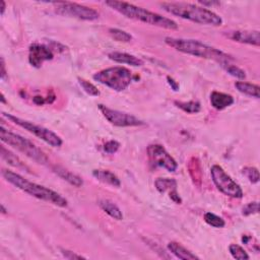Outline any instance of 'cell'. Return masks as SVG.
<instances>
[{"label":"cell","instance_id":"6da1fadb","mask_svg":"<svg viewBox=\"0 0 260 260\" xmlns=\"http://www.w3.org/2000/svg\"><path fill=\"white\" fill-rule=\"evenodd\" d=\"M160 5L168 14L196 23L213 27H220L222 24V19L219 15L196 4L186 2H162Z\"/></svg>","mask_w":260,"mask_h":260},{"label":"cell","instance_id":"7a4b0ae2","mask_svg":"<svg viewBox=\"0 0 260 260\" xmlns=\"http://www.w3.org/2000/svg\"><path fill=\"white\" fill-rule=\"evenodd\" d=\"M105 3L106 5L110 6L112 9L118 11L119 14L128 19L140 20L141 22L167 30H178V24L175 20L158 15L156 12L144 9L142 7L136 6L128 2L115 1V0H110V1H106Z\"/></svg>","mask_w":260,"mask_h":260},{"label":"cell","instance_id":"3957f363","mask_svg":"<svg viewBox=\"0 0 260 260\" xmlns=\"http://www.w3.org/2000/svg\"><path fill=\"white\" fill-rule=\"evenodd\" d=\"M165 43L168 46L174 48L175 50L179 52L200 58L215 60L220 64H222L225 62H231V61L234 60L232 56L220 51V49L204 44L203 42H200L198 40L167 37V38H165Z\"/></svg>","mask_w":260,"mask_h":260},{"label":"cell","instance_id":"277c9868","mask_svg":"<svg viewBox=\"0 0 260 260\" xmlns=\"http://www.w3.org/2000/svg\"><path fill=\"white\" fill-rule=\"evenodd\" d=\"M1 174H2V177L8 183L12 184L20 190L30 194L31 196L38 198V200L50 202L59 207H66L68 204L65 198L62 195L57 193L56 191L24 179L22 176H20V174H17V173L15 172L3 169Z\"/></svg>","mask_w":260,"mask_h":260},{"label":"cell","instance_id":"5b68a950","mask_svg":"<svg viewBox=\"0 0 260 260\" xmlns=\"http://www.w3.org/2000/svg\"><path fill=\"white\" fill-rule=\"evenodd\" d=\"M0 139H1L2 142L17 148L18 151L26 155L37 163L46 164L48 162V158L41 148L34 144L31 140L5 129L3 126L0 128Z\"/></svg>","mask_w":260,"mask_h":260},{"label":"cell","instance_id":"8992f818","mask_svg":"<svg viewBox=\"0 0 260 260\" xmlns=\"http://www.w3.org/2000/svg\"><path fill=\"white\" fill-rule=\"evenodd\" d=\"M94 80L116 92L126 90L132 81L131 71L123 66L103 69L94 74Z\"/></svg>","mask_w":260,"mask_h":260},{"label":"cell","instance_id":"52a82bcc","mask_svg":"<svg viewBox=\"0 0 260 260\" xmlns=\"http://www.w3.org/2000/svg\"><path fill=\"white\" fill-rule=\"evenodd\" d=\"M2 114L5 118H7V120L14 123V124L33 133L35 136L42 140L43 141H45L49 145H51L53 147H60L61 145H62V143H63L62 140H61L60 136L57 135L55 132L49 130L43 126L34 124V123H32L28 120H23L21 118H19V117L14 116L11 114H8V113H2Z\"/></svg>","mask_w":260,"mask_h":260},{"label":"cell","instance_id":"ba28073f","mask_svg":"<svg viewBox=\"0 0 260 260\" xmlns=\"http://www.w3.org/2000/svg\"><path fill=\"white\" fill-rule=\"evenodd\" d=\"M212 179L216 185V187L227 196L233 198H242L244 193L239 184L235 182L226 171L219 165H215L210 169Z\"/></svg>","mask_w":260,"mask_h":260},{"label":"cell","instance_id":"9c48e42d","mask_svg":"<svg viewBox=\"0 0 260 260\" xmlns=\"http://www.w3.org/2000/svg\"><path fill=\"white\" fill-rule=\"evenodd\" d=\"M57 14L82 20H96L100 17L99 12L89 6L73 2H52Z\"/></svg>","mask_w":260,"mask_h":260},{"label":"cell","instance_id":"30bf717a","mask_svg":"<svg viewBox=\"0 0 260 260\" xmlns=\"http://www.w3.org/2000/svg\"><path fill=\"white\" fill-rule=\"evenodd\" d=\"M99 109L102 112L103 116L111 123V124L118 127H135L144 125V122L138 117H135L131 114L121 112L118 110L110 109L102 104L98 105Z\"/></svg>","mask_w":260,"mask_h":260},{"label":"cell","instance_id":"8fae6325","mask_svg":"<svg viewBox=\"0 0 260 260\" xmlns=\"http://www.w3.org/2000/svg\"><path fill=\"white\" fill-rule=\"evenodd\" d=\"M147 157L150 162L157 166L164 168L169 172H175L178 168V164L167 151L160 144H151L147 147Z\"/></svg>","mask_w":260,"mask_h":260},{"label":"cell","instance_id":"7c38bea8","mask_svg":"<svg viewBox=\"0 0 260 260\" xmlns=\"http://www.w3.org/2000/svg\"><path fill=\"white\" fill-rule=\"evenodd\" d=\"M54 53L50 47L42 44H33L29 49V61L34 67H41L45 61L52 60Z\"/></svg>","mask_w":260,"mask_h":260},{"label":"cell","instance_id":"4fadbf2b","mask_svg":"<svg viewBox=\"0 0 260 260\" xmlns=\"http://www.w3.org/2000/svg\"><path fill=\"white\" fill-rule=\"evenodd\" d=\"M225 36L228 39L242 43V44H248V45H253V46H259L260 45V33L259 31H243V30H238V31H230L226 32Z\"/></svg>","mask_w":260,"mask_h":260},{"label":"cell","instance_id":"5bb4252c","mask_svg":"<svg viewBox=\"0 0 260 260\" xmlns=\"http://www.w3.org/2000/svg\"><path fill=\"white\" fill-rule=\"evenodd\" d=\"M234 98L231 95L220 93V92H213L210 95V104L219 111L225 110L226 108L232 106L234 104Z\"/></svg>","mask_w":260,"mask_h":260},{"label":"cell","instance_id":"9a60e30c","mask_svg":"<svg viewBox=\"0 0 260 260\" xmlns=\"http://www.w3.org/2000/svg\"><path fill=\"white\" fill-rule=\"evenodd\" d=\"M108 57L113 60L114 62L121 63V64H128L131 66H141L143 65V61L136 57L134 55L128 54V53H123V52H112L109 53Z\"/></svg>","mask_w":260,"mask_h":260},{"label":"cell","instance_id":"2e32d148","mask_svg":"<svg viewBox=\"0 0 260 260\" xmlns=\"http://www.w3.org/2000/svg\"><path fill=\"white\" fill-rule=\"evenodd\" d=\"M93 176L105 184H109L111 186L114 187H120L121 182L120 179L108 170H94L93 171Z\"/></svg>","mask_w":260,"mask_h":260},{"label":"cell","instance_id":"e0dca14e","mask_svg":"<svg viewBox=\"0 0 260 260\" xmlns=\"http://www.w3.org/2000/svg\"><path fill=\"white\" fill-rule=\"evenodd\" d=\"M168 249L172 254H174L177 258L183 260H193V259H200V257L196 256L187 248H185L184 246L177 242H170L168 244Z\"/></svg>","mask_w":260,"mask_h":260},{"label":"cell","instance_id":"ac0fdd59","mask_svg":"<svg viewBox=\"0 0 260 260\" xmlns=\"http://www.w3.org/2000/svg\"><path fill=\"white\" fill-rule=\"evenodd\" d=\"M53 170L60 178H62L63 180L67 181L69 184L73 185V186L81 187L83 185L82 179L80 176L73 174V173H71L70 171H67L64 168H61V167H54Z\"/></svg>","mask_w":260,"mask_h":260},{"label":"cell","instance_id":"d6986e66","mask_svg":"<svg viewBox=\"0 0 260 260\" xmlns=\"http://www.w3.org/2000/svg\"><path fill=\"white\" fill-rule=\"evenodd\" d=\"M99 205H100V207L111 218H113L114 220H123L122 212L113 201H111L109 200H101L99 201Z\"/></svg>","mask_w":260,"mask_h":260},{"label":"cell","instance_id":"ffe728a7","mask_svg":"<svg viewBox=\"0 0 260 260\" xmlns=\"http://www.w3.org/2000/svg\"><path fill=\"white\" fill-rule=\"evenodd\" d=\"M235 86H236V89L246 95V96H249V97H252V98H255V99H259V91H260V88L259 85L257 84H253V83H250V82H245V81H237L236 83H235Z\"/></svg>","mask_w":260,"mask_h":260},{"label":"cell","instance_id":"44dd1931","mask_svg":"<svg viewBox=\"0 0 260 260\" xmlns=\"http://www.w3.org/2000/svg\"><path fill=\"white\" fill-rule=\"evenodd\" d=\"M155 185H156L158 191L160 193L169 192V194H170L173 191L177 190V182L174 179L158 178L155 182Z\"/></svg>","mask_w":260,"mask_h":260},{"label":"cell","instance_id":"7402d4cb","mask_svg":"<svg viewBox=\"0 0 260 260\" xmlns=\"http://www.w3.org/2000/svg\"><path fill=\"white\" fill-rule=\"evenodd\" d=\"M0 152H1V158L5 160L8 165L15 167V168H18V169H28L27 166L21 162L19 157H17L11 152L6 150L3 145L0 147Z\"/></svg>","mask_w":260,"mask_h":260},{"label":"cell","instance_id":"603a6c76","mask_svg":"<svg viewBox=\"0 0 260 260\" xmlns=\"http://www.w3.org/2000/svg\"><path fill=\"white\" fill-rule=\"evenodd\" d=\"M174 104L179 109L183 110L184 112H186L188 114H196L198 112H200V110H201V105L198 101H189V102L175 101Z\"/></svg>","mask_w":260,"mask_h":260},{"label":"cell","instance_id":"cb8c5ba5","mask_svg":"<svg viewBox=\"0 0 260 260\" xmlns=\"http://www.w3.org/2000/svg\"><path fill=\"white\" fill-rule=\"evenodd\" d=\"M220 66L224 68L230 76L236 78L238 80H245L246 79V73L243 69H241L240 67H238L237 65H234L231 64V62H225L220 64Z\"/></svg>","mask_w":260,"mask_h":260},{"label":"cell","instance_id":"d4e9b609","mask_svg":"<svg viewBox=\"0 0 260 260\" xmlns=\"http://www.w3.org/2000/svg\"><path fill=\"white\" fill-rule=\"evenodd\" d=\"M109 34L117 42L128 43L132 40V36L130 34H128L125 31H122L120 29H113V28L109 29Z\"/></svg>","mask_w":260,"mask_h":260},{"label":"cell","instance_id":"484cf974","mask_svg":"<svg viewBox=\"0 0 260 260\" xmlns=\"http://www.w3.org/2000/svg\"><path fill=\"white\" fill-rule=\"evenodd\" d=\"M204 220L207 225L212 226L214 228H217V229L224 228L226 225V222L224 220H222L220 217L213 214V213H206L204 215Z\"/></svg>","mask_w":260,"mask_h":260},{"label":"cell","instance_id":"4316f807","mask_svg":"<svg viewBox=\"0 0 260 260\" xmlns=\"http://www.w3.org/2000/svg\"><path fill=\"white\" fill-rule=\"evenodd\" d=\"M229 251L231 253V255L233 256V258L235 259H238V260H246V259H249L250 256L248 255L243 247H241L240 245L237 244H231L229 246Z\"/></svg>","mask_w":260,"mask_h":260},{"label":"cell","instance_id":"83f0119b","mask_svg":"<svg viewBox=\"0 0 260 260\" xmlns=\"http://www.w3.org/2000/svg\"><path fill=\"white\" fill-rule=\"evenodd\" d=\"M79 81H80V84L81 85V88L83 89V91L92 96V97H98V96H100V91L98 90L97 86H95L93 83H91L90 81L88 80H85L83 79H80L79 78Z\"/></svg>","mask_w":260,"mask_h":260},{"label":"cell","instance_id":"f1b7e54d","mask_svg":"<svg viewBox=\"0 0 260 260\" xmlns=\"http://www.w3.org/2000/svg\"><path fill=\"white\" fill-rule=\"evenodd\" d=\"M243 175L249 180L250 183L256 184L259 182V172L254 167H245L242 171Z\"/></svg>","mask_w":260,"mask_h":260},{"label":"cell","instance_id":"f546056e","mask_svg":"<svg viewBox=\"0 0 260 260\" xmlns=\"http://www.w3.org/2000/svg\"><path fill=\"white\" fill-rule=\"evenodd\" d=\"M259 212V204L257 201L254 202H250L248 204H246L243 209H242V214L243 216H251V215H255L258 214Z\"/></svg>","mask_w":260,"mask_h":260},{"label":"cell","instance_id":"4dcf8cb0","mask_svg":"<svg viewBox=\"0 0 260 260\" xmlns=\"http://www.w3.org/2000/svg\"><path fill=\"white\" fill-rule=\"evenodd\" d=\"M120 147V143L116 140H109L104 144V151L109 154V155H113L115 153H117V151L119 150Z\"/></svg>","mask_w":260,"mask_h":260},{"label":"cell","instance_id":"1f68e13d","mask_svg":"<svg viewBox=\"0 0 260 260\" xmlns=\"http://www.w3.org/2000/svg\"><path fill=\"white\" fill-rule=\"evenodd\" d=\"M61 253H62V255L67 258V259H85V257L81 256V255H79V254H76L73 253L72 251H69V250H64V249H61Z\"/></svg>","mask_w":260,"mask_h":260},{"label":"cell","instance_id":"d6a6232c","mask_svg":"<svg viewBox=\"0 0 260 260\" xmlns=\"http://www.w3.org/2000/svg\"><path fill=\"white\" fill-rule=\"evenodd\" d=\"M0 67H1V71H0V78H1L2 80H4L6 79L7 72H6V69H5V63H4L3 57H1V59H0Z\"/></svg>","mask_w":260,"mask_h":260},{"label":"cell","instance_id":"836d02e7","mask_svg":"<svg viewBox=\"0 0 260 260\" xmlns=\"http://www.w3.org/2000/svg\"><path fill=\"white\" fill-rule=\"evenodd\" d=\"M167 80H168V83L171 85V88L175 92H177L179 90V83L173 80L171 77H167Z\"/></svg>","mask_w":260,"mask_h":260},{"label":"cell","instance_id":"e575fe53","mask_svg":"<svg viewBox=\"0 0 260 260\" xmlns=\"http://www.w3.org/2000/svg\"><path fill=\"white\" fill-rule=\"evenodd\" d=\"M200 4L203 6H213V5H220V2L217 1H200Z\"/></svg>","mask_w":260,"mask_h":260},{"label":"cell","instance_id":"d590c367","mask_svg":"<svg viewBox=\"0 0 260 260\" xmlns=\"http://www.w3.org/2000/svg\"><path fill=\"white\" fill-rule=\"evenodd\" d=\"M0 4H1V7H0V8H1V11H0V14H1V16H3L5 8H6V4H5L4 1H0Z\"/></svg>","mask_w":260,"mask_h":260},{"label":"cell","instance_id":"8d00e7d4","mask_svg":"<svg viewBox=\"0 0 260 260\" xmlns=\"http://www.w3.org/2000/svg\"><path fill=\"white\" fill-rule=\"evenodd\" d=\"M1 210H2V214H6V209L4 208L3 204H1Z\"/></svg>","mask_w":260,"mask_h":260},{"label":"cell","instance_id":"74e56055","mask_svg":"<svg viewBox=\"0 0 260 260\" xmlns=\"http://www.w3.org/2000/svg\"><path fill=\"white\" fill-rule=\"evenodd\" d=\"M1 103H5V99H4V95L1 94Z\"/></svg>","mask_w":260,"mask_h":260}]
</instances>
